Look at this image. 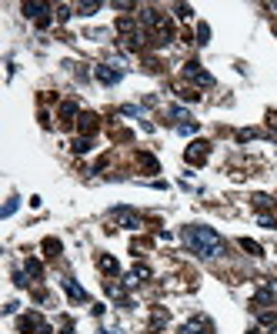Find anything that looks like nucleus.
I'll list each match as a JSON object with an SVG mask.
<instances>
[{"instance_id":"nucleus-1","label":"nucleus","mask_w":277,"mask_h":334,"mask_svg":"<svg viewBox=\"0 0 277 334\" xmlns=\"http://www.w3.org/2000/svg\"><path fill=\"white\" fill-rule=\"evenodd\" d=\"M181 241H184L187 251L197 254V258H221V254H224L221 234H217L214 227H204V224H190V227H184V231H181Z\"/></svg>"},{"instance_id":"nucleus-2","label":"nucleus","mask_w":277,"mask_h":334,"mask_svg":"<svg viewBox=\"0 0 277 334\" xmlns=\"http://www.w3.org/2000/svg\"><path fill=\"white\" fill-rule=\"evenodd\" d=\"M111 221L117 224V227L134 231V227H140V214H137V211H130V207H114V211H111Z\"/></svg>"},{"instance_id":"nucleus-3","label":"nucleus","mask_w":277,"mask_h":334,"mask_svg":"<svg viewBox=\"0 0 277 334\" xmlns=\"http://www.w3.org/2000/svg\"><path fill=\"white\" fill-rule=\"evenodd\" d=\"M184 77L187 80H194V84H201V87H214V77L204 71L197 60H190V64H184Z\"/></svg>"},{"instance_id":"nucleus-4","label":"nucleus","mask_w":277,"mask_h":334,"mask_svg":"<svg viewBox=\"0 0 277 334\" xmlns=\"http://www.w3.org/2000/svg\"><path fill=\"white\" fill-rule=\"evenodd\" d=\"M93 77L100 80V84H107V87H114V84H120V71H114V67H107V64H100L97 71H93Z\"/></svg>"},{"instance_id":"nucleus-5","label":"nucleus","mask_w":277,"mask_h":334,"mask_svg":"<svg viewBox=\"0 0 277 334\" xmlns=\"http://www.w3.org/2000/svg\"><path fill=\"white\" fill-rule=\"evenodd\" d=\"M207 150H210V144H207V141L190 144V147H187V161H190V164H204V161H207Z\"/></svg>"},{"instance_id":"nucleus-6","label":"nucleus","mask_w":277,"mask_h":334,"mask_svg":"<svg viewBox=\"0 0 277 334\" xmlns=\"http://www.w3.org/2000/svg\"><path fill=\"white\" fill-rule=\"evenodd\" d=\"M184 334H214V324L207 317H194L190 324H184Z\"/></svg>"},{"instance_id":"nucleus-7","label":"nucleus","mask_w":277,"mask_h":334,"mask_svg":"<svg viewBox=\"0 0 277 334\" xmlns=\"http://www.w3.org/2000/svg\"><path fill=\"white\" fill-rule=\"evenodd\" d=\"M271 304H274V287H260L257 294H254V311H264Z\"/></svg>"},{"instance_id":"nucleus-8","label":"nucleus","mask_w":277,"mask_h":334,"mask_svg":"<svg viewBox=\"0 0 277 334\" xmlns=\"http://www.w3.org/2000/svg\"><path fill=\"white\" fill-rule=\"evenodd\" d=\"M60 284H64V291H67V294L74 297V301H87V291H84V287H80V284H77L74 278H64Z\"/></svg>"},{"instance_id":"nucleus-9","label":"nucleus","mask_w":277,"mask_h":334,"mask_svg":"<svg viewBox=\"0 0 277 334\" xmlns=\"http://www.w3.org/2000/svg\"><path fill=\"white\" fill-rule=\"evenodd\" d=\"M80 130H84V137H93L97 134V114H80Z\"/></svg>"},{"instance_id":"nucleus-10","label":"nucleus","mask_w":277,"mask_h":334,"mask_svg":"<svg viewBox=\"0 0 277 334\" xmlns=\"http://www.w3.org/2000/svg\"><path fill=\"white\" fill-rule=\"evenodd\" d=\"M47 10H50L47 3H23V14H27V17H37V20H44V17H47Z\"/></svg>"},{"instance_id":"nucleus-11","label":"nucleus","mask_w":277,"mask_h":334,"mask_svg":"<svg viewBox=\"0 0 277 334\" xmlns=\"http://www.w3.org/2000/svg\"><path fill=\"white\" fill-rule=\"evenodd\" d=\"M74 117H77V104H60V124H74Z\"/></svg>"},{"instance_id":"nucleus-12","label":"nucleus","mask_w":277,"mask_h":334,"mask_svg":"<svg viewBox=\"0 0 277 334\" xmlns=\"http://www.w3.org/2000/svg\"><path fill=\"white\" fill-rule=\"evenodd\" d=\"M240 247H244L247 254H254V258H260V254H264V247H260L257 241H251V238H240Z\"/></svg>"},{"instance_id":"nucleus-13","label":"nucleus","mask_w":277,"mask_h":334,"mask_svg":"<svg viewBox=\"0 0 277 334\" xmlns=\"http://www.w3.org/2000/svg\"><path fill=\"white\" fill-rule=\"evenodd\" d=\"M27 274L30 278H44V264L37 258H27Z\"/></svg>"},{"instance_id":"nucleus-14","label":"nucleus","mask_w":277,"mask_h":334,"mask_svg":"<svg viewBox=\"0 0 277 334\" xmlns=\"http://www.w3.org/2000/svg\"><path fill=\"white\" fill-rule=\"evenodd\" d=\"M97 10H100V3H97V0H87V3H80V7H77V14H84V17H91V14H97Z\"/></svg>"},{"instance_id":"nucleus-15","label":"nucleus","mask_w":277,"mask_h":334,"mask_svg":"<svg viewBox=\"0 0 277 334\" xmlns=\"http://www.w3.org/2000/svg\"><path fill=\"white\" fill-rule=\"evenodd\" d=\"M197 44H210V27L207 24H197Z\"/></svg>"},{"instance_id":"nucleus-16","label":"nucleus","mask_w":277,"mask_h":334,"mask_svg":"<svg viewBox=\"0 0 277 334\" xmlns=\"http://www.w3.org/2000/svg\"><path fill=\"white\" fill-rule=\"evenodd\" d=\"M74 150H77V154H87V150H91V137H77Z\"/></svg>"},{"instance_id":"nucleus-17","label":"nucleus","mask_w":277,"mask_h":334,"mask_svg":"<svg viewBox=\"0 0 277 334\" xmlns=\"http://www.w3.org/2000/svg\"><path fill=\"white\" fill-rule=\"evenodd\" d=\"M100 267H104L107 274H117V271H120V267H117V261H114V258H100Z\"/></svg>"},{"instance_id":"nucleus-18","label":"nucleus","mask_w":277,"mask_h":334,"mask_svg":"<svg viewBox=\"0 0 277 334\" xmlns=\"http://www.w3.org/2000/svg\"><path fill=\"white\" fill-rule=\"evenodd\" d=\"M170 117H177V120H187V124H190V114H187L184 107H170Z\"/></svg>"},{"instance_id":"nucleus-19","label":"nucleus","mask_w":277,"mask_h":334,"mask_svg":"<svg viewBox=\"0 0 277 334\" xmlns=\"http://www.w3.org/2000/svg\"><path fill=\"white\" fill-rule=\"evenodd\" d=\"M140 164L147 167V170H157V161H154V157H150V154H140Z\"/></svg>"},{"instance_id":"nucleus-20","label":"nucleus","mask_w":277,"mask_h":334,"mask_svg":"<svg viewBox=\"0 0 277 334\" xmlns=\"http://www.w3.org/2000/svg\"><path fill=\"white\" fill-rule=\"evenodd\" d=\"M44 251H50V254H57V251H60V241H54V238H47V241H44Z\"/></svg>"},{"instance_id":"nucleus-21","label":"nucleus","mask_w":277,"mask_h":334,"mask_svg":"<svg viewBox=\"0 0 277 334\" xmlns=\"http://www.w3.org/2000/svg\"><path fill=\"white\" fill-rule=\"evenodd\" d=\"M260 227H271V231H274V227H277V221L271 217V214H260Z\"/></svg>"},{"instance_id":"nucleus-22","label":"nucleus","mask_w":277,"mask_h":334,"mask_svg":"<svg viewBox=\"0 0 277 334\" xmlns=\"http://www.w3.org/2000/svg\"><path fill=\"white\" fill-rule=\"evenodd\" d=\"M271 204H274V201H271V197H264V194L254 197V207H271Z\"/></svg>"},{"instance_id":"nucleus-23","label":"nucleus","mask_w":277,"mask_h":334,"mask_svg":"<svg viewBox=\"0 0 277 334\" xmlns=\"http://www.w3.org/2000/svg\"><path fill=\"white\" fill-rule=\"evenodd\" d=\"M120 114H127V117H140V107H134V104H127V107H120Z\"/></svg>"},{"instance_id":"nucleus-24","label":"nucleus","mask_w":277,"mask_h":334,"mask_svg":"<svg viewBox=\"0 0 277 334\" xmlns=\"http://www.w3.org/2000/svg\"><path fill=\"white\" fill-rule=\"evenodd\" d=\"M14 211H17V197H10V201H7V207H3V217H10Z\"/></svg>"},{"instance_id":"nucleus-25","label":"nucleus","mask_w":277,"mask_h":334,"mask_svg":"<svg viewBox=\"0 0 277 334\" xmlns=\"http://www.w3.org/2000/svg\"><path fill=\"white\" fill-rule=\"evenodd\" d=\"M14 284H17V287H27L30 281H27V274H20V271H17V274H14Z\"/></svg>"},{"instance_id":"nucleus-26","label":"nucleus","mask_w":277,"mask_h":334,"mask_svg":"<svg viewBox=\"0 0 277 334\" xmlns=\"http://www.w3.org/2000/svg\"><path fill=\"white\" fill-rule=\"evenodd\" d=\"M190 14H194V10H190L187 3H177V17H190Z\"/></svg>"},{"instance_id":"nucleus-27","label":"nucleus","mask_w":277,"mask_h":334,"mask_svg":"<svg viewBox=\"0 0 277 334\" xmlns=\"http://www.w3.org/2000/svg\"><path fill=\"white\" fill-rule=\"evenodd\" d=\"M177 130H181V134H194V130H197V124L190 120V124H181V127H177Z\"/></svg>"},{"instance_id":"nucleus-28","label":"nucleus","mask_w":277,"mask_h":334,"mask_svg":"<svg viewBox=\"0 0 277 334\" xmlns=\"http://www.w3.org/2000/svg\"><path fill=\"white\" fill-rule=\"evenodd\" d=\"M70 17V7H57V20H67Z\"/></svg>"},{"instance_id":"nucleus-29","label":"nucleus","mask_w":277,"mask_h":334,"mask_svg":"<svg viewBox=\"0 0 277 334\" xmlns=\"http://www.w3.org/2000/svg\"><path fill=\"white\" fill-rule=\"evenodd\" d=\"M100 334H120V331H117V328H114V331H100Z\"/></svg>"},{"instance_id":"nucleus-30","label":"nucleus","mask_w":277,"mask_h":334,"mask_svg":"<svg viewBox=\"0 0 277 334\" xmlns=\"http://www.w3.org/2000/svg\"><path fill=\"white\" fill-rule=\"evenodd\" d=\"M271 334H277V324H271Z\"/></svg>"},{"instance_id":"nucleus-31","label":"nucleus","mask_w":277,"mask_h":334,"mask_svg":"<svg viewBox=\"0 0 277 334\" xmlns=\"http://www.w3.org/2000/svg\"><path fill=\"white\" fill-rule=\"evenodd\" d=\"M247 334H260V331H257V328H251V331H247Z\"/></svg>"},{"instance_id":"nucleus-32","label":"nucleus","mask_w":277,"mask_h":334,"mask_svg":"<svg viewBox=\"0 0 277 334\" xmlns=\"http://www.w3.org/2000/svg\"><path fill=\"white\" fill-rule=\"evenodd\" d=\"M271 287H274V291H277V281H274V284H271Z\"/></svg>"}]
</instances>
